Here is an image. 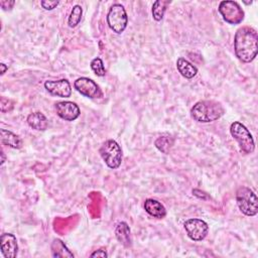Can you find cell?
<instances>
[{
    "label": "cell",
    "instance_id": "cell-1",
    "mask_svg": "<svg viewBox=\"0 0 258 258\" xmlns=\"http://www.w3.org/2000/svg\"><path fill=\"white\" fill-rule=\"evenodd\" d=\"M236 57L243 63L252 62L258 53V34L250 26H243L236 31L234 39Z\"/></svg>",
    "mask_w": 258,
    "mask_h": 258
},
{
    "label": "cell",
    "instance_id": "cell-2",
    "mask_svg": "<svg viewBox=\"0 0 258 258\" xmlns=\"http://www.w3.org/2000/svg\"><path fill=\"white\" fill-rule=\"evenodd\" d=\"M224 113L225 109L222 104L213 100L199 101L191 109L192 117L202 123L216 121L222 117Z\"/></svg>",
    "mask_w": 258,
    "mask_h": 258
},
{
    "label": "cell",
    "instance_id": "cell-3",
    "mask_svg": "<svg viewBox=\"0 0 258 258\" xmlns=\"http://www.w3.org/2000/svg\"><path fill=\"white\" fill-rule=\"evenodd\" d=\"M105 164L112 170H116L122 163V151L120 145L113 139L105 141L99 150Z\"/></svg>",
    "mask_w": 258,
    "mask_h": 258
},
{
    "label": "cell",
    "instance_id": "cell-4",
    "mask_svg": "<svg viewBox=\"0 0 258 258\" xmlns=\"http://www.w3.org/2000/svg\"><path fill=\"white\" fill-rule=\"evenodd\" d=\"M236 202L239 210L246 216L253 217L258 213V200L256 194L247 187H241L236 193Z\"/></svg>",
    "mask_w": 258,
    "mask_h": 258
},
{
    "label": "cell",
    "instance_id": "cell-5",
    "mask_svg": "<svg viewBox=\"0 0 258 258\" xmlns=\"http://www.w3.org/2000/svg\"><path fill=\"white\" fill-rule=\"evenodd\" d=\"M230 133L238 142L240 150L245 155H250L255 150L254 139L250 131L240 122L234 121L230 126Z\"/></svg>",
    "mask_w": 258,
    "mask_h": 258
},
{
    "label": "cell",
    "instance_id": "cell-6",
    "mask_svg": "<svg viewBox=\"0 0 258 258\" xmlns=\"http://www.w3.org/2000/svg\"><path fill=\"white\" fill-rule=\"evenodd\" d=\"M107 23L115 33H122L128 23V17L125 8L121 4H113L107 14Z\"/></svg>",
    "mask_w": 258,
    "mask_h": 258
},
{
    "label": "cell",
    "instance_id": "cell-7",
    "mask_svg": "<svg viewBox=\"0 0 258 258\" xmlns=\"http://www.w3.org/2000/svg\"><path fill=\"white\" fill-rule=\"evenodd\" d=\"M219 12L223 19L230 24H239L244 19V11L236 1L226 0L220 2Z\"/></svg>",
    "mask_w": 258,
    "mask_h": 258
},
{
    "label": "cell",
    "instance_id": "cell-8",
    "mask_svg": "<svg viewBox=\"0 0 258 258\" xmlns=\"http://www.w3.org/2000/svg\"><path fill=\"white\" fill-rule=\"evenodd\" d=\"M185 229L189 238L193 241H202L209 232V226L202 219H189L185 222Z\"/></svg>",
    "mask_w": 258,
    "mask_h": 258
},
{
    "label": "cell",
    "instance_id": "cell-9",
    "mask_svg": "<svg viewBox=\"0 0 258 258\" xmlns=\"http://www.w3.org/2000/svg\"><path fill=\"white\" fill-rule=\"evenodd\" d=\"M74 87L81 95L91 99L101 98L103 95L100 87L93 80L86 77L77 79L74 83Z\"/></svg>",
    "mask_w": 258,
    "mask_h": 258
},
{
    "label": "cell",
    "instance_id": "cell-10",
    "mask_svg": "<svg viewBox=\"0 0 258 258\" xmlns=\"http://www.w3.org/2000/svg\"><path fill=\"white\" fill-rule=\"evenodd\" d=\"M56 112L59 117L66 121H74L80 116L79 106L71 101H62L56 103Z\"/></svg>",
    "mask_w": 258,
    "mask_h": 258
},
{
    "label": "cell",
    "instance_id": "cell-11",
    "mask_svg": "<svg viewBox=\"0 0 258 258\" xmlns=\"http://www.w3.org/2000/svg\"><path fill=\"white\" fill-rule=\"evenodd\" d=\"M45 88L50 94L61 98H69L72 94L71 84L66 79L58 81H47L45 83Z\"/></svg>",
    "mask_w": 258,
    "mask_h": 258
},
{
    "label": "cell",
    "instance_id": "cell-12",
    "mask_svg": "<svg viewBox=\"0 0 258 258\" xmlns=\"http://www.w3.org/2000/svg\"><path fill=\"white\" fill-rule=\"evenodd\" d=\"M1 252L5 258H15L18 252L16 237L10 233H4L0 237Z\"/></svg>",
    "mask_w": 258,
    "mask_h": 258
},
{
    "label": "cell",
    "instance_id": "cell-13",
    "mask_svg": "<svg viewBox=\"0 0 258 258\" xmlns=\"http://www.w3.org/2000/svg\"><path fill=\"white\" fill-rule=\"evenodd\" d=\"M144 209H145L146 213H149L154 218L163 219L167 216V210H166L165 206L161 202L154 200V199L145 200Z\"/></svg>",
    "mask_w": 258,
    "mask_h": 258
},
{
    "label": "cell",
    "instance_id": "cell-14",
    "mask_svg": "<svg viewBox=\"0 0 258 258\" xmlns=\"http://www.w3.org/2000/svg\"><path fill=\"white\" fill-rule=\"evenodd\" d=\"M26 121H27V124L34 130L45 131L49 127L48 118L41 112H34V113L29 114Z\"/></svg>",
    "mask_w": 258,
    "mask_h": 258
},
{
    "label": "cell",
    "instance_id": "cell-15",
    "mask_svg": "<svg viewBox=\"0 0 258 258\" xmlns=\"http://www.w3.org/2000/svg\"><path fill=\"white\" fill-rule=\"evenodd\" d=\"M176 68L180 75L186 79H193L198 74V69L183 58L177 59Z\"/></svg>",
    "mask_w": 258,
    "mask_h": 258
},
{
    "label": "cell",
    "instance_id": "cell-16",
    "mask_svg": "<svg viewBox=\"0 0 258 258\" xmlns=\"http://www.w3.org/2000/svg\"><path fill=\"white\" fill-rule=\"evenodd\" d=\"M0 135H1V142L4 145H7L11 147V149H15V150L21 149L22 139L18 135L6 129L0 130Z\"/></svg>",
    "mask_w": 258,
    "mask_h": 258
},
{
    "label": "cell",
    "instance_id": "cell-17",
    "mask_svg": "<svg viewBox=\"0 0 258 258\" xmlns=\"http://www.w3.org/2000/svg\"><path fill=\"white\" fill-rule=\"evenodd\" d=\"M115 236L117 240L125 247L131 246V237H130V228L127 223L120 222L117 224L115 229Z\"/></svg>",
    "mask_w": 258,
    "mask_h": 258
},
{
    "label": "cell",
    "instance_id": "cell-18",
    "mask_svg": "<svg viewBox=\"0 0 258 258\" xmlns=\"http://www.w3.org/2000/svg\"><path fill=\"white\" fill-rule=\"evenodd\" d=\"M52 254L54 257H57V258H59V257L73 258L74 257V254L68 249V247L65 245V243L60 239H55L54 242L52 243Z\"/></svg>",
    "mask_w": 258,
    "mask_h": 258
},
{
    "label": "cell",
    "instance_id": "cell-19",
    "mask_svg": "<svg viewBox=\"0 0 258 258\" xmlns=\"http://www.w3.org/2000/svg\"><path fill=\"white\" fill-rule=\"evenodd\" d=\"M171 2L169 0H158L153 5V16L155 18V20L157 21H161L164 18L165 12L167 10L168 5Z\"/></svg>",
    "mask_w": 258,
    "mask_h": 258
},
{
    "label": "cell",
    "instance_id": "cell-20",
    "mask_svg": "<svg viewBox=\"0 0 258 258\" xmlns=\"http://www.w3.org/2000/svg\"><path fill=\"white\" fill-rule=\"evenodd\" d=\"M82 14H83V9L80 5L74 6L72 11H71V14L69 16V19H68L69 26L70 27H76L82 19Z\"/></svg>",
    "mask_w": 258,
    "mask_h": 258
},
{
    "label": "cell",
    "instance_id": "cell-21",
    "mask_svg": "<svg viewBox=\"0 0 258 258\" xmlns=\"http://www.w3.org/2000/svg\"><path fill=\"white\" fill-rule=\"evenodd\" d=\"M156 147L157 149L164 153V154H169V152L171 151L172 146L173 144V140L171 137L168 136H161L156 140Z\"/></svg>",
    "mask_w": 258,
    "mask_h": 258
},
{
    "label": "cell",
    "instance_id": "cell-22",
    "mask_svg": "<svg viewBox=\"0 0 258 258\" xmlns=\"http://www.w3.org/2000/svg\"><path fill=\"white\" fill-rule=\"evenodd\" d=\"M90 66H91L92 71L96 74L97 76H99V77L105 76L106 70H105V67H104V63H103V61L100 58L93 59L91 64H90Z\"/></svg>",
    "mask_w": 258,
    "mask_h": 258
},
{
    "label": "cell",
    "instance_id": "cell-23",
    "mask_svg": "<svg viewBox=\"0 0 258 258\" xmlns=\"http://www.w3.org/2000/svg\"><path fill=\"white\" fill-rule=\"evenodd\" d=\"M11 109H12L11 101L5 97H1V99H0V110H1V112L3 113L8 112Z\"/></svg>",
    "mask_w": 258,
    "mask_h": 258
},
{
    "label": "cell",
    "instance_id": "cell-24",
    "mask_svg": "<svg viewBox=\"0 0 258 258\" xmlns=\"http://www.w3.org/2000/svg\"><path fill=\"white\" fill-rule=\"evenodd\" d=\"M59 1H57V0H55V1H48V0H44V1L41 2L43 8H45L46 10H53L55 9L58 5H59Z\"/></svg>",
    "mask_w": 258,
    "mask_h": 258
},
{
    "label": "cell",
    "instance_id": "cell-25",
    "mask_svg": "<svg viewBox=\"0 0 258 258\" xmlns=\"http://www.w3.org/2000/svg\"><path fill=\"white\" fill-rule=\"evenodd\" d=\"M14 4H15V1H13V0H11V1H7V0H2V1H0V6L2 7L3 10L11 9Z\"/></svg>",
    "mask_w": 258,
    "mask_h": 258
},
{
    "label": "cell",
    "instance_id": "cell-26",
    "mask_svg": "<svg viewBox=\"0 0 258 258\" xmlns=\"http://www.w3.org/2000/svg\"><path fill=\"white\" fill-rule=\"evenodd\" d=\"M91 257H108V254L106 253V251L104 249H99V250H96L95 252H93L91 254Z\"/></svg>",
    "mask_w": 258,
    "mask_h": 258
},
{
    "label": "cell",
    "instance_id": "cell-27",
    "mask_svg": "<svg viewBox=\"0 0 258 258\" xmlns=\"http://www.w3.org/2000/svg\"><path fill=\"white\" fill-rule=\"evenodd\" d=\"M193 194H194L196 197H198L199 199L206 200V199H208V198H209V197H208V195H207L206 193H204V192H201L200 190H194V191H193Z\"/></svg>",
    "mask_w": 258,
    "mask_h": 258
},
{
    "label": "cell",
    "instance_id": "cell-28",
    "mask_svg": "<svg viewBox=\"0 0 258 258\" xmlns=\"http://www.w3.org/2000/svg\"><path fill=\"white\" fill-rule=\"evenodd\" d=\"M0 68H1V75H4L5 72L8 70V67H6L5 64H0Z\"/></svg>",
    "mask_w": 258,
    "mask_h": 258
},
{
    "label": "cell",
    "instance_id": "cell-29",
    "mask_svg": "<svg viewBox=\"0 0 258 258\" xmlns=\"http://www.w3.org/2000/svg\"><path fill=\"white\" fill-rule=\"evenodd\" d=\"M1 157H2V160H1V164H0V165H3L4 163H5V156H4V153L3 152H1Z\"/></svg>",
    "mask_w": 258,
    "mask_h": 258
}]
</instances>
